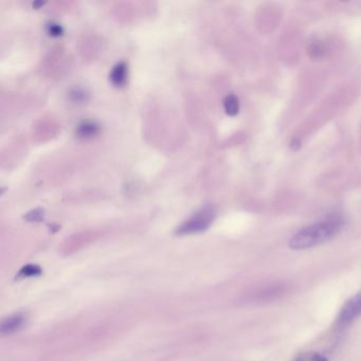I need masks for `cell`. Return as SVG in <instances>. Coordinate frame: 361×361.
<instances>
[{"instance_id": "8fae6325", "label": "cell", "mask_w": 361, "mask_h": 361, "mask_svg": "<svg viewBox=\"0 0 361 361\" xmlns=\"http://www.w3.org/2000/svg\"><path fill=\"white\" fill-rule=\"evenodd\" d=\"M290 149H293V151H298V149H301V140L298 138L293 139L290 143Z\"/></svg>"}, {"instance_id": "52a82bcc", "label": "cell", "mask_w": 361, "mask_h": 361, "mask_svg": "<svg viewBox=\"0 0 361 361\" xmlns=\"http://www.w3.org/2000/svg\"><path fill=\"white\" fill-rule=\"evenodd\" d=\"M224 109L228 116H236L240 111V100L235 94H231L224 100Z\"/></svg>"}, {"instance_id": "30bf717a", "label": "cell", "mask_w": 361, "mask_h": 361, "mask_svg": "<svg viewBox=\"0 0 361 361\" xmlns=\"http://www.w3.org/2000/svg\"><path fill=\"white\" fill-rule=\"evenodd\" d=\"M48 33L51 37H60L63 35V28L58 24H50L48 26Z\"/></svg>"}, {"instance_id": "8992f818", "label": "cell", "mask_w": 361, "mask_h": 361, "mask_svg": "<svg viewBox=\"0 0 361 361\" xmlns=\"http://www.w3.org/2000/svg\"><path fill=\"white\" fill-rule=\"evenodd\" d=\"M100 132V128L94 122H83L78 128L77 134L80 138L87 139L96 136Z\"/></svg>"}, {"instance_id": "3957f363", "label": "cell", "mask_w": 361, "mask_h": 361, "mask_svg": "<svg viewBox=\"0 0 361 361\" xmlns=\"http://www.w3.org/2000/svg\"><path fill=\"white\" fill-rule=\"evenodd\" d=\"M361 317V291L350 298L340 310L336 324L340 329L348 326Z\"/></svg>"}, {"instance_id": "7a4b0ae2", "label": "cell", "mask_w": 361, "mask_h": 361, "mask_svg": "<svg viewBox=\"0 0 361 361\" xmlns=\"http://www.w3.org/2000/svg\"><path fill=\"white\" fill-rule=\"evenodd\" d=\"M216 216V211L211 204H207L204 208L192 215L180 227L177 229L176 233L179 235H185V234L200 233V232L206 231Z\"/></svg>"}, {"instance_id": "277c9868", "label": "cell", "mask_w": 361, "mask_h": 361, "mask_svg": "<svg viewBox=\"0 0 361 361\" xmlns=\"http://www.w3.org/2000/svg\"><path fill=\"white\" fill-rule=\"evenodd\" d=\"M27 314L24 312L11 314L1 321L0 324V334L3 336L13 335L20 331L26 325Z\"/></svg>"}, {"instance_id": "ba28073f", "label": "cell", "mask_w": 361, "mask_h": 361, "mask_svg": "<svg viewBox=\"0 0 361 361\" xmlns=\"http://www.w3.org/2000/svg\"><path fill=\"white\" fill-rule=\"evenodd\" d=\"M41 274L42 269L39 266L29 264V265L24 266V267L20 270L18 278H31V276H41Z\"/></svg>"}, {"instance_id": "9c48e42d", "label": "cell", "mask_w": 361, "mask_h": 361, "mask_svg": "<svg viewBox=\"0 0 361 361\" xmlns=\"http://www.w3.org/2000/svg\"><path fill=\"white\" fill-rule=\"evenodd\" d=\"M325 47L321 42H314L307 48L308 54L314 59H321L325 56Z\"/></svg>"}, {"instance_id": "5b68a950", "label": "cell", "mask_w": 361, "mask_h": 361, "mask_svg": "<svg viewBox=\"0 0 361 361\" xmlns=\"http://www.w3.org/2000/svg\"><path fill=\"white\" fill-rule=\"evenodd\" d=\"M111 83L117 87H122L126 85V80H128V66L126 63L120 62L114 67L109 75Z\"/></svg>"}, {"instance_id": "6da1fadb", "label": "cell", "mask_w": 361, "mask_h": 361, "mask_svg": "<svg viewBox=\"0 0 361 361\" xmlns=\"http://www.w3.org/2000/svg\"><path fill=\"white\" fill-rule=\"evenodd\" d=\"M345 227V219L339 213L327 215L318 223L307 226L298 231L289 240V248L304 250L319 246L337 236Z\"/></svg>"}]
</instances>
